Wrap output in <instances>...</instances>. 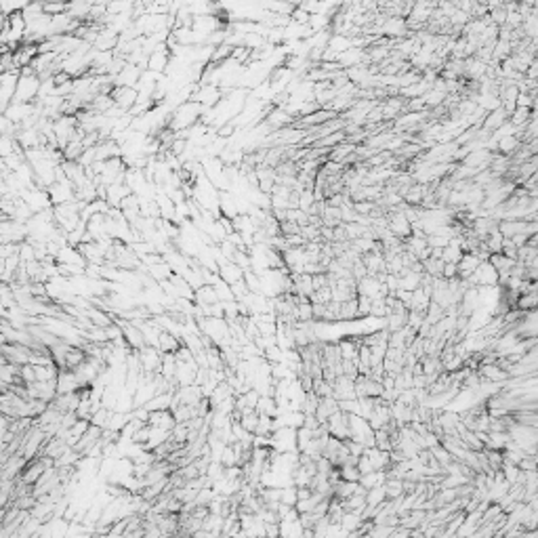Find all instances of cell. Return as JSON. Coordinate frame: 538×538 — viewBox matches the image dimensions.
<instances>
[{
  "mask_svg": "<svg viewBox=\"0 0 538 538\" xmlns=\"http://www.w3.org/2000/svg\"><path fill=\"white\" fill-rule=\"evenodd\" d=\"M536 242H538V234H536V240H534V242H532V244H536Z\"/></svg>",
  "mask_w": 538,
  "mask_h": 538,
  "instance_id": "8fae6325",
  "label": "cell"
},
{
  "mask_svg": "<svg viewBox=\"0 0 538 538\" xmlns=\"http://www.w3.org/2000/svg\"><path fill=\"white\" fill-rule=\"evenodd\" d=\"M507 112H504L503 109V105L498 107V109H494V112H490L488 114V118L484 120V124H481V129L484 131H488V133H494V131H498V129H503L504 126V120H507Z\"/></svg>",
  "mask_w": 538,
  "mask_h": 538,
  "instance_id": "5b68a950",
  "label": "cell"
},
{
  "mask_svg": "<svg viewBox=\"0 0 538 538\" xmlns=\"http://www.w3.org/2000/svg\"><path fill=\"white\" fill-rule=\"evenodd\" d=\"M517 147V139H515V134H511V137H503L501 141H498V149L501 152H513V149Z\"/></svg>",
  "mask_w": 538,
  "mask_h": 538,
  "instance_id": "9c48e42d",
  "label": "cell"
},
{
  "mask_svg": "<svg viewBox=\"0 0 538 538\" xmlns=\"http://www.w3.org/2000/svg\"><path fill=\"white\" fill-rule=\"evenodd\" d=\"M528 116H530V109H528V107H517V109H515V112H513V118H511V124H513V126H515V129H517V126H519V124H526V122L530 120V118H528Z\"/></svg>",
  "mask_w": 538,
  "mask_h": 538,
  "instance_id": "ba28073f",
  "label": "cell"
},
{
  "mask_svg": "<svg viewBox=\"0 0 538 538\" xmlns=\"http://www.w3.org/2000/svg\"><path fill=\"white\" fill-rule=\"evenodd\" d=\"M44 13L49 15V17L66 15V13H67V4H66V2H44Z\"/></svg>",
  "mask_w": 538,
  "mask_h": 538,
  "instance_id": "52a82bcc",
  "label": "cell"
},
{
  "mask_svg": "<svg viewBox=\"0 0 538 538\" xmlns=\"http://www.w3.org/2000/svg\"><path fill=\"white\" fill-rule=\"evenodd\" d=\"M387 219H389V232L398 240H408L410 235H412V223H410L408 217L404 215L402 208H398L393 215H389Z\"/></svg>",
  "mask_w": 538,
  "mask_h": 538,
  "instance_id": "6da1fadb",
  "label": "cell"
},
{
  "mask_svg": "<svg viewBox=\"0 0 538 538\" xmlns=\"http://www.w3.org/2000/svg\"><path fill=\"white\" fill-rule=\"evenodd\" d=\"M360 315V307H358V297L351 299V301H345L341 303V318L343 320H349V318H358Z\"/></svg>",
  "mask_w": 538,
  "mask_h": 538,
  "instance_id": "8992f818",
  "label": "cell"
},
{
  "mask_svg": "<svg viewBox=\"0 0 538 538\" xmlns=\"http://www.w3.org/2000/svg\"><path fill=\"white\" fill-rule=\"evenodd\" d=\"M484 374L488 378H492V381H501V378L507 376V374H504V370L496 368V366H484Z\"/></svg>",
  "mask_w": 538,
  "mask_h": 538,
  "instance_id": "30bf717a",
  "label": "cell"
},
{
  "mask_svg": "<svg viewBox=\"0 0 538 538\" xmlns=\"http://www.w3.org/2000/svg\"><path fill=\"white\" fill-rule=\"evenodd\" d=\"M112 97H114V103L120 107L122 112L131 114V109L137 105V101H139V91L137 89H114Z\"/></svg>",
  "mask_w": 538,
  "mask_h": 538,
  "instance_id": "277c9868",
  "label": "cell"
},
{
  "mask_svg": "<svg viewBox=\"0 0 538 538\" xmlns=\"http://www.w3.org/2000/svg\"><path fill=\"white\" fill-rule=\"evenodd\" d=\"M498 280H501V275H498V271L494 269V265L490 263V261H484V263L477 267V271L469 278V282L477 284V286H494Z\"/></svg>",
  "mask_w": 538,
  "mask_h": 538,
  "instance_id": "7a4b0ae2",
  "label": "cell"
},
{
  "mask_svg": "<svg viewBox=\"0 0 538 538\" xmlns=\"http://www.w3.org/2000/svg\"><path fill=\"white\" fill-rule=\"evenodd\" d=\"M129 196H133V189L126 185V183H114V185L105 187V202L109 204V208H118V210H120L122 202Z\"/></svg>",
  "mask_w": 538,
  "mask_h": 538,
  "instance_id": "3957f363",
  "label": "cell"
}]
</instances>
